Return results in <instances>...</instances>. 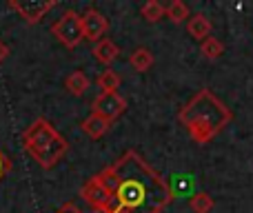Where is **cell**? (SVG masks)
I'll use <instances>...</instances> for the list:
<instances>
[{
	"label": "cell",
	"instance_id": "6da1fadb",
	"mask_svg": "<svg viewBox=\"0 0 253 213\" xmlns=\"http://www.w3.org/2000/svg\"><path fill=\"white\" fill-rule=\"evenodd\" d=\"M98 175L114 198L109 213H162L173 202L171 184L135 151H126Z\"/></svg>",
	"mask_w": 253,
	"mask_h": 213
},
{
	"label": "cell",
	"instance_id": "7a4b0ae2",
	"mask_svg": "<svg viewBox=\"0 0 253 213\" xmlns=\"http://www.w3.org/2000/svg\"><path fill=\"white\" fill-rule=\"evenodd\" d=\"M178 120L189 131L193 142L207 144L233 120V113L211 89H200L180 109Z\"/></svg>",
	"mask_w": 253,
	"mask_h": 213
},
{
	"label": "cell",
	"instance_id": "3957f363",
	"mask_svg": "<svg viewBox=\"0 0 253 213\" xmlns=\"http://www.w3.org/2000/svg\"><path fill=\"white\" fill-rule=\"evenodd\" d=\"M22 144L27 153L38 162L42 169H51L53 165L65 158L69 151V142L56 131V127L47 118H36L25 131H22Z\"/></svg>",
	"mask_w": 253,
	"mask_h": 213
},
{
	"label": "cell",
	"instance_id": "277c9868",
	"mask_svg": "<svg viewBox=\"0 0 253 213\" xmlns=\"http://www.w3.org/2000/svg\"><path fill=\"white\" fill-rule=\"evenodd\" d=\"M51 34L65 44L67 49L78 47L80 43L84 40L83 36V22H80V13L69 9V11L62 13V18L58 22L51 25Z\"/></svg>",
	"mask_w": 253,
	"mask_h": 213
},
{
	"label": "cell",
	"instance_id": "5b68a950",
	"mask_svg": "<svg viewBox=\"0 0 253 213\" xmlns=\"http://www.w3.org/2000/svg\"><path fill=\"white\" fill-rule=\"evenodd\" d=\"M80 196H83V200L87 202L96 213H109L111 211V202H114V198H111L109 187L100 180V175L89 178V182L83 187Z\"/></svg>",
	"mask_w": 253,
	"mask_h": 213
},
{
	"label": "cell",
	"instance_id": "8992f818",
	"mask_svg": "<svg viewBox=\"0 0 253 213\" xmlns=\"http://www.w3.org/2000/svg\"><path fill=\"white\" fill-rule=\"evenodd\" d=\"M126 111V100L118 91H100L91 102V113H98L105 120L114 122Z\"/></svg>",
	"mask_w": 253,
	"mask_h": 213
},
{
	"label": "cell",
	"instance_id": "52a82bcc",
	"mask_svg": "<svg viewBox=\"0 0 253 213\" xmlns=\"http://www.w3.org/2000/svg\"><path fill=\"white\" fill-rule=\"evenodd\" d=\"M9 7L20 13V18H25L27 22H40L47 16V11L56 7V2L53 0H44V2L42 0H11Z\"/></svg>",
	"mask_w": 253,
	"mask_h": 213
},
{
	"label": "cell",
	"instance_id": "ba28073f",
	"mask_svg": "<svg viewBox=\"0 0 253 213\" xmlns=\"http://www.w3.org/2000/svg\"><path fill=\"white\" fill-rule=\"evenodd\" d=\"M80 22H83V36L87 40H91V43L102 40L107 34V29H109V20L93 7L87 9V11L80 16Z\"/></svg>",
	"mask_w": 253,
	"mask_h": 213
},
{
	"label": "cell",
	"instance_id": "9c48e42d",
	"mask_svg": "<svg viewBox=\"0 0 253 213\" xmlns=\"http://www.w3.org/2000/svg\"><path fill=\"white\" fill-rule=\"evenodd\" d=\"M187 31H189V36H191L193 40H200L202 43L205 38H209L211 36V31H213V22H211L205 13H196V16H189Z\"/></svg>",
	"mask_w": 253,
	"mask_h": 213
},
{
	"label": "cell",
	"instance_id": "30bf717a",
	"mask_svg": "<svg viewBox=\"0 0 253 213\" xmlns=\"http://www.w3.org/2000/svg\"><path fill=\"white\" fill-rule=\"evenodd\" d=\"M91 53H93V58H96L98 62H102V65H111V62L118 60L120 49H118V44H116L114 40L102 38V40H98V43L93 44Z\"/></svg>",
	"mask_w": 253,
	"mask_h": 213
},
{
	"label": "cell",
	"instance_id": "8fae6325",
	"mask_svg": "<svg viewBox=\"0 0 253 213\" xmlns=\"http://www.w3.org/2000/svg\"><path fill=\"white\" fill-rule=\"evenodd\" d=\"M83 131L89 135V138H93V140H98V138H102V135L109 131V127H111V122L109 120H105L102 116H98V113H91V116H87L83 120Z\"/></svg>",
	"mask_w": 253,
	"mask_h": 213
},
{
	"label": "cell",
	"instance_id": "7c38bea8",
	"mask_svg": "<svg viewBox=\"0 0 253 213\" xmlns=\"http://www.w3.org/2000/svg\"><path fill=\"white\" fill-rule=\"evenodd\" d=\"M153 62H156V58H153V53L149 51L147 47H138L129 56V65L133 67L138 74H144V71H149L153 67Z\"/></svg>",
	"mask_w": 253,
	"mask_h": 213
},
{
	"label": "cell",
	"instance_id": "4fadbf2b",
	"mask_svg": "<svg viewBox=\"0 0 253 213\" xmlns=\"http://www.w3.org/2000/svg\"><path fill=\"white\" fill-rule=\"evenodd\" d=\"M65 87H67V91L71 93V96H83L84 91L89 89V78H87V74L84 71H71L69 76H67V80H65Z\"/></svg>",
	"mask_w": 253,
	"mask_h": 213
},
{
	"label": "cell",
	"instance_id": "5bb4252c",
	"mask_svg": "<svg viewBox=\"0 0 253 213\" xmlns=\"http://www.w3.org/2000/svg\"><path fill=\"white\" fill-rule=\"evenodd\" d=\"M189 207H191L193 213H211L215 207V202L207 191H198L189 198Z\"/></svg>",
	"mask_w": 253,
	"mask_h": 213
},
{
	"label": "cell",
	"instance_id": "9a60e30c",
	"mask_svg": "<svg viewBox=\"0 0 253 213\" xmlns=\"http://www.w3.org/2000/svg\"><path fill=\"white\" fill-rule=\"evenodd\" d=\"M200 53L207 58V60H218L220 56L224 53V44L220 43L215 36H209L200 43Z\"/></svg>",
	"mask_w": 253,
	"mask_h": 213
},
{
	"label": "cell",
	"instance_id": "2e32d148",
	"mask_svg": "<svg viewBox=\"0 0 253 213\" xmlns=\"http://www.w3.org/2000/svg\"><path fill=\"white\" fill-rule=\"evenodd\" d=\"M165 13L171 22H175V25L189 20V7L182 2V0H171V4L165 9Z\"/></svg>",
	"mask_w": 253,
	"mask_h": 213
},
{
	"label": "cell",
	"instance_id": "e0dca14e",
	"mask_svg": "<svg viewBox=\"0 0 253 213\" xmlns=\"http://www.w3.org/2000/svg\"><path fill=\"white\" fill-rule=\"evenodd\" d=\"M96 83H98V87H100L102 91H118V87H120L123 80H120V76L116 74L114 69H105L100 76H98Z\"/></svg>",
	"mask_w": 253,
	"mask_h": 213
},
{
	"label": "cell",
	"instance_id": "ac0fdd59",
	"mask_svg": "<svg viewBox=\"0 0 253 213\" xmlns=\"http://www.w3.org/2000/svg\"><path fill=\"white\" fill-rule=\"evenodd\" d=\"M140 13L147 22H158L162 16H165V7H162L158 0H147V2L140 7Z\"/></svg>",
	"mask_w": 253,
	"mask_h": 213
},
{
	"label": "cell",
	"instance_id": "d6986e66",
	"mask_svg": "<svg viewBox=\"0 0 253 213\" xmlns=\"http://www.w3.org/2000/svg\"><path fill=\"white\" fill-rule=\"evenodd\" d=\"M169 184H171V193H173V198H175V196H182V193H187L189 189H191L193 178L191 175H175L173 182H169Z\"/></svg>",
	"mask_w": 253,
	"mask_h": 213
},
{
	"label": "cell",
	"instance_id": "ffe728a7",
	"mask_svg": "<svg viewBox=\"0 0 253 213\" xmlns=\"http://www.w3.org/2000/svg\"><path fill=\"white\" fill-rule=\"evenodd\" d=\"M9 169H11V162H9V158L4 156L2 151H0V178H2V175L7 173Z\"/></svg>",
	"mask_w": 253,
	"mask_h": 213
},
{
	"label": "cell",
	"instance_id": "44dd1931",
	"mask_svg": "<svg viewBox=\"0 0 253 213\" xmlns=\"http://www.w3.org/2000/svg\"><path fill=\"white\" fill-rule=\"evenodd\" d=\"M7 56H9V47H7V43L0 38V65L7 60Z\"/></svg>",
	"mask_w": 253,
	"mask_h": 213
},
{
	"label": "cell",
	"instance_id": "7402d4cb",
	"mask_svg": "<svg viewBox=\"0 0 253 213\" xmlns=\"http://www.w3.org/2000/svg\"><path fill=\"white\" fill-rule=\"evenodd\" d=\"M58 213H83V211H80L76 205H71V202H69V205H65V207H62V209L58 211Z\"/></svg>",
	"mask_w": 253,
	"mask_h": 213
}]
</instances>
